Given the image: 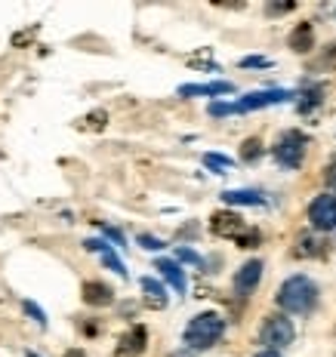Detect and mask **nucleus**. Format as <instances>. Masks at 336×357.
Wrapping results in <instances>:
<instances>
[{"label":"nucleus","instance_id":"8","mask_svg":"<svg viewBox=\"0 0 336 357\" xmlns=\"http://www.w3.org/2000/svg\"><path fill=\"white\" fill-rule=\"evenodd\" d=\"M259 280H262V262L259 259H250V262H244L235 274V293L250 295L256 287H259Z\"/></svg>","mask_w":336,"mask_h":357},{"label":"nucleus","instance_id":"5","mask_svg":"<svg viewBox=\"0 0 336 357\" xmlns=\"http://www.w3.org/2000/svg\"><path fill=\"white\" fill-rule=\"evenodd\" d=\"M293 336H296V330H293V323L284 314L266 317V323H262V330H259V342L266 345L268 351H278V348H284V345H290Z\"/></svg>","mask_w":336,"mask_h":357},{"label":"nucleus","instance_id":"20","mask_svg":"<svg viewBox=\"0 0 336 357\" xmlns=\"http://www.w3.org/2000/svg\"><path fill=\"white\" fill-rule=\"evenodd\" d=\"M318 243L311 237H299V243H296V256H318Z\"/></svg>","mask_w":336,"mask_h":357},{"label":"nucleus","instance_id":"1","mask_svg":"<svg viewBox=\"0 0 336 357\" xmlns=\"http://www.w3.org/2000/svg\"><path fill=\"white\" fill-rule=\"evenodd\" d=\"M278 305L290 314H311L318 305L315 280L305 274H296V277H290V280H284L278 289Z\"/></svg>","mask_w":336,"mask_h":357},{"label":"nucleus","instance_id":"16","mask_svg":"<svg viewBox=\"0 0 336 357\" xmlns=\"http://www.w3.org/2000/svg\"><path fill=\"white\" fill-rule=\"evenodd\" d=\"M142 289L148 293V305H151V308H164V305H167L164 287H161L157 280H151V277H142Z\"/></svg>","mask_w":336,"mask_h":357},{"label":"nucleus","instance_id":"9","mask_svg":"<svg viewBox=\"0 0 336 357\" xmlns=\"http://www.w3.org/2000/svg\"><path fill=\"white\" fill-rule=\"evenodd\" d=\"M81 295H83V302L93 305V308L112 305V302H114V289L108 287V283H102V280H87V283H83V289H81Z\"/></svg>","mask_w":336,"mask_h":357},{"label":"nucleus","instance_id":"21","mask_svg":"<svg viewBox=\"0 0 336 357\" xmlns=\"http://www.w3.org/2000/svg\"><path fill=\"white\" fill-rule=\"evenodd\" d=\"M315 68H336V47H327V53L315 62Z\"/></svg>","mask_w":336,"mask_h":357},{"label":"nucleus","instance_id":"7","mask_svg":"<svg viewBox=\"0 0 336 357\" xmlns=\"http://www.w3.org/2000/svg\"><path fill=\"white\" fill-rule=\"evenodd\" d=\"M210 228H213V234H219V237H235V240H241L244 234L250 231V228L244 225L241 215L229 213V209H222V213H213Z\"/></svg>","mask_w":336,"mask_h":357},{"label":"nucleus","instance_id":"11","mask_svg":"<svg viewBox=\"0 0 336 357\" xmlns=\"http://www.w3.org/2000/svg\"><path fill=\"white\" fill-rule=\"evenodd\" d=\"M83 246H87L90 252H99V256H102V265H105V268H112L114 274H127L124 262L114 256V250L105 243V240H83Z\"/></svg>","mask_w":336,"mask_h":357},{"label":"nucleus","instance_id":"17","mask_svg":"<svg viewBox=\"0 0 336 357\" xmlns=\"http://www.w3.org/2000/svg\"><path fill=\"white\" fill-rule=\"evenodd\" d=\"M321 96H324V86L321 83H315V86H309V92H305V102H299V111H311L315 105H321Z\"/></svg>","mask_w":336,"mask_h":357},{"label":"nucleus","instance_id":"2","mask_svg":"<svg viewBox=\"0 0 336 357\" xmlns=\"http://www.w3.org/2000/svg\"><path fill=\"white\" fill-rule=\"evenodd\" d=\"M225 332V320L219 317L216 311H204L198 317L188 320L185 326V345L192 351H204V348H213V345L222 339Z\"/></svg>","mask_w":336,"mask_h":357},{"label":"nucleus","instance_id":"25","mask_svg":"<svg viewBox=\"0 0 336 357\" xmlns=\"http://www.w3.org/2000/svg\"><path fill=\"white\" fill-rule=\"evenodd\" d=\"M139 246H145V250H164V240L151 237V234H139Z\"/></svg>","mask_w":336,"mask_h":357},{"label":"nucleus","instance_id":"12","mask_svg":"<svg viewBox=\"0 0 336 357\" xmlns=\"http://www.w3.org/2000/svg\"><path fill=\"white\" fill-rule=\"evenodd\" d=\"M155 268L161 271L164 280H167L176 293H185V274H182V268H179V262H176V259H157Z\"/></svg>","mask_w":336,"mask_h":357},{"label":"nucleus","instance_id":"4","mask_svg":"<svg viewBox=\"0 0 336 357\" xmlns=\"http://www.w3.org/2000/svg\"><path fill=\"white\" fill-rule=\"evenodd\" d=\"M305 145H309V139L299 129H287L278 139V145H274V160L281 166H287V170H296L305 157Z\"/></svg>","mask_w":336,"mask_h":357},{"label":"nucleus","instance_id":"26","mask_svg":"<svg viewBox=\"0 0 336 357\" xmlns=\"http://www.w3.org/2000/svg\"><path fill=\"white\" fill-rule=\"evenodd\" d=\"M268 59H262V55H247V59H241V68H266Z\"/></svg>","mask_w":336,"mask_h":357},{"label":"nucleus","instance_id":"14","mask_svg":"<svg viewBox=\"0 0 336 357\" xmlns=\"http://www.w3.org/2000/svg\"><path fill=\"white\" fill-rule=\"evenodd\" d=\"M235 86L229 80H216V83H188V86H179V96H225L231 92Z\"/></svg>","mask_w":336,"mask_h":357},{"label":"nucleus","instance_id":"31","mask_svg":"<svg viewBox=\"0 0 336 357\" xmlns=\"http://www.w3.org/2000/svg\"><path fill=\"white\" fill-rule=\"evenodd\" d=\"M256 357H281V354H278V351H259Z\"/></svg>","mask_w":336,"mask_h":357},{"label":"nucleus","instance_id":"29","mask_svg":"<svg viewBox=\"0 0 336 357\" xmlns=\"http://www.w3.org/2000/svg\"><path fill=\"white\" fill-rule=\"evenodd\" d=\"M324 178H327V185H330V191H336V160L327 166V172H324Z\"/></svg>","mask_w":336,"mask_h":357},{"label":"nucleus","instance_id":"27","mask_svg":"<svg viewBox=\"0 0 336 357\" xmlns=\"http://www.w3.org/2000/svg\"><path fill=\"white\" fill-rule=\"evenodd\" d=\"M293 6H296V3H268L266 10H268V16H278V12H290Z\"/></svg>","mask_w":336,"mask_h":357},{"label":"nucleus","instance_id":"10","mask_svg":"<svg viewBox=\"0 0 336 357\" xmlns=\"http://www.w3.org/2000/svg\"><path fill=\"white\" fill-rule=\"evenodd\" d=\"M145 342H148V332H145V326H133V330L120 339L118 357H136V354H142Z\"/></svg>","mask_w":336,"mask_h":357},{"label":"nucleus","instance_id":"30","mask_svg":"<svg viewBox=\"0 0 336 357\" xmlns=\"http://www.w3.org/2000/svg\"><path fill=\"white\" fill-rule=\"evenodd\" d=\"M62 357H87V351H81V348H71V351H65Z\"/></svg>","mask_w":336,"mask_h":357},{"label":"nucleus","instance_id":"3","mask_svg":"<svg viewBox=\"0 0 336 357\" xmlns=\"http://www.w3.org/2000/svg\"><path fill=\"white\" fill-rule=\"evenodd\" d=\"M293 98L290 90H262V92H250L244 96L241 102H213L210 105V114L213 117H222V114H241V111H253V108H266V105H278Z\"/></svg>","mask_w":336,"mask_h":357},{"label":"nucleus","instance_id":"19","mask_svg":"<svg viewBox=\"0 0 336 357\" xmlns=\"http://www.w3.org/2000/svg\"><path fill=\"white\" fill-rule=\"evenodd\" d=\"M204 163L216 172H225L231 166V157H222V154H204Z\"/></svg>","mask_w":336,"mask_h":357},{"label":"nucleus","instance_id":"28","mask_svg":"<svg viewBox=\"0 0 336 357\" xmlns=\"http://www.w3.org/2000/svg\"><path fill=\"white\" fill-rule=\"evenodd\" d=\"M99 225H102V222H99ZM102 231H105L108 237H112V240H114V243H118V246H124V234H120L118 228H108V225H102Z\"/></svg>","mask_w":336,"mask_h":357},{"label":"nucleus","instance_id":"18","mask_svg":"<svg viewBox=\"0 0 336 357\" xmlns=\"http://www.w3.org/2000/svg\"><path fill=\"white\" fill-rule=\"evenodd\" d=\"M259 154H262L259 139H247V142H244V145H241V160H247V163H250V160H256V157H259Z\"/></svg>","mask_w":336,"mask_h":357},{"label":"nucleus","instance_id":"22","mask_svg":"<svg viewBox=\"0 0 336 357\" xmlns=\"http://www.w3.org/2000/svg\"><path fill=\"white\" fill-rule=\"evenodd\" d=\"M176 259H179V262H188V265H201V256L194 250H185V246H179V250H176Z\"/></svg>","mask_w":336,"mask_h":357},{"label":"nucleus","instance_id":"15","mask_svg":"<svg viewBox=\"0 0 336 357\" xmlns=\"http://www.w3.org/2000/svg\"><path fill=\"white\" fill-rule=\"evenodd\" d=\"M225 203H250V207H262V194L259 191H225L222 194Z\"/></svg>","mask_w":336,"mask_h":357},{"label":"nucleus","instance_id":"13","mask_svg":"<svg viewBox=\"0 0 336 357\" xmlns=\"http://www.w3.org/2000/svg\"><path fill=\"white\" fill-rule=\"evenodd\" d=\"M287 43H290L293 53H309V49L315 47V28H311L309 22H299L296 28H293V34L287 37Z\"/></svg>","mask_w":336,"mask_h":357},{"label":"nucleus","instance_id":"6","mask_svg":"<svg viewBox=\"0 0 336 357\" xmlns=\"http://www.w3.org/2000/svg\"><path fill=\"white\" fill-rule=\"evenodd\" d=\"M309 222L315 231H336V197L318 194L309 203Z\"/></svg>","mask_w":336,"mask_h":357},{"label":"nucleus","instance_id":"23","mask_svg":"<svg viewBox=\"0 0 336 357\" xmlns=\"http://www.w3.org/2000/svg\"><path fill=\"white\" fill-rule=\"evenodd\" d=\"M22 308H25V311H28V314H31V317H34V320H38V323H40V326H47V314H44V311H40V308H38V305H34V302H28V299H25V302H22Z\"/></svg>","mask_w":336,"mask_h":357},{"label":"nucleus","instance_id":"24","mask_svg":"<svg viewBox=\"0 0 336 357\" xmlns=\"http://www.w3.org/2000/svg\"><path fill=\"white\" fill-rule=\"evenodd\" d=\"M259 240H262V237H259V231H253V228H250V231L244 234L241 240H237V246H241V250H250V246H256Z\"/></svg>","mask_w":336,"mask_h":357}]
</instances>
